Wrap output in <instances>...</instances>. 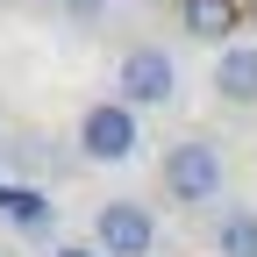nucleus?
I'll use <instances>...</instances> for the list:
<instances>
[{
	"label": "nucleus",
	"instance_id": "obj_1",
	"mask_svg": "<svg viewBox=\"0 0 257 257\" xmlns=\"http://www.w3.org/2000/svg\"><path fill=\"white\" fill-rule=\"evenodd\" d=\"M179 93V57L165 50V43H128L121 50V64H114V100H128V107H165Z\"/></svg>",
	"mask_w": 257,
	"mask_h": 257
},
{
	"label": "nucleus",
	"instance_id": "obj_2",
	"mask_svg": "<svg viewBox=\"0 0 257 257\" xmlns=\"http://www.w3.org/2000/svg\"><path fill=\"white\" fill-rule=\"evenodd\" d=\"M165 193H172V207H207L214 193H221V150L207 136H186L165 150Z\"/></svg>",
	"mask_w": 257,
	"mask_h": 257
},
{
	"label": "nucleus",
	"instance_id": "obj_3",
	"mask_svg": "<svg viewBox=\"0 0 257 257\" xmlns=\"http://www.w3.org/2000/svg\"><path fill=\"white\" fill-rule=\"evenodd\" d=\"M136 107L128 100H93L86 114H79V157L86 165H128L136 157Z\"/></svg>",
	"mask_w": 257,
	"mask_h": 257
},
{
	"label": "nucleus",
	"instance_id": "obj_4",
	"mask_svg": "<svg viewBox=\"0 0 257 257\" xmlns=\"http://www.w3.org/2000/svg\"><path fill=\"white\" fill-rule=\"evenodd\" d=\"M93 243H100L107 257H150L157 221H150V207H136V200H107L100 214H93Z\"/></svg>",
	"mask_w": 257,
	"mask_h": 257
},
{
	"label": "nucleus",
	"instance_id": "obj_5",
	"mask_svg": "<svg viewBox=\"0 0 257 257\" xmlns=\"http://www.w3.org/2000/svg\"><path fill=\"white\" fill-rule=\"evenodd\" d=\"M214 93L229 107H257V43H221L214 57Z\"/></svg>",
	"mask_w": 257,
	"mask_h": 257
},
{
	"label": "nucleus",
	"instance_id": "obj_6",
	"mask_svg": "<svg viewBox=\"0 0 257 257\" xmlns=\"http://www.w3.org/2000/svg\"><path fill=\"white\" fill-rule=\"evenodd\" d=\"M236 22H243V0H179V29L200 43H229Z\"/></svg>",
	"mask_w": 257,
	"mask_h": 257
},
{
	"label": "nucleus",
	"instance_id": "obj_7",
	"mask_svg": "<svg viewBox=\"0 0 257 257\" xmlns=\"http://www.w3.org/2000/svg\"><path fill=\"white\" fill-rule=\"evenodd\" d=\"M214 250H221V257H257V207H236V214H221V229H214Z\"/></svg>",
	"mask_w": 257,
	"mask_h": 257
},
{
	"label": "nucleus",
	"instance_id": "obj_8",
	"mask_svg": "<svg viewBox=\"0 0 257 257\" xmlns=\"http://www.w3.org/2000/svg\"><path fill=\"white\" fill-rule=\"evenodd\" d=\"M0 214H8V221H22V229H36V221L50 214V200H43L36 186H0Z\"/></svg>",
	"mask_w": 257,
	"mask_h": 257
},
{
	"label": "nucleus",
	"instance_id": "obj_9",
	"mask_svg": "<svg viewBox=\"0 0 257 257\" xmlns=\"http://www.w3.org/2000/svg\"><path fill=\"white\" fill-rule=\"evenodd\" d=\"M64 15H79V22H100V15H107V0H64Z\"/></svg>",
	"mask_w": 257,
	"mask_h": 257
},
{
	"label": "nucleus",
	"instance_id": "obj_10",
	"mask_svg": "<svg viewBox=\"0 0 257 257\" xmlns=\"http://www.w3.org/2000/svg\"><path fill=\"white\" fill-rule=\"evenodd\" d=\"M50 257H107V250H100V243H57Z\"/></svg>",
	"mask_w": 257,
	"mask_h": 257
}]
</instances>
